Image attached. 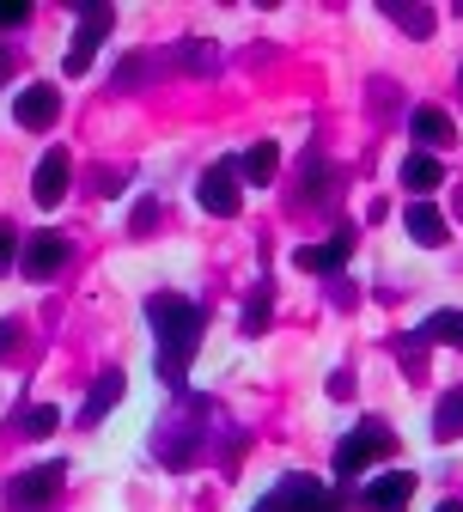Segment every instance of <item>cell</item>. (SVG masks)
<instances>
[{"instance_id":"obj_1","label":"cell","mask_w":463,"mask_h":512,"mask_svg":"<svg viewBox=\"0 0 463 512\" xmlns=\"http://www.w3.org/2000/svg\"><path fill=\"white\" fill-rule=\"evenodd\" d=\"M147 317H153V336H159V378L171 384V391H183L189 360H195V348H202V311H195L189 299H177V293H153Z\"/></svg>"},{"instance_id":"obj_2","label":"cell","mask_w":463,"mask_h":512,"mask_svg":"<svg viewBox=\"0 0 463 512\" xmlns=\"http://www.w3.org/2000/svg\"><path fill=\"white\" fill-rule=\"evenodd\" d=\"M250 512H342V494H329L317 476H281L275 482V494H262Z\"/></svg>"},{"instance_id":"obj_3","label":"cell","mask_w":463,"mask_h":512,"mask_svg":"<svg viewBox=\"0 0 463 512\" xmlns=\"http://www.w3.org/2000/svg\"><path fill=\"white\" fill-rule=\"evenodd\" d=\"M390 445H396V439H390V427H384V421H360V427L336 445V476H342V482H354L372 458H384V452H390Z\"/></svg>"},{"instance_id":"obj_4","label":"cell","mask_w":463,"mask_h":512,"mask_svg":"<svg viewBox=\"0 0 463 512\" xmlns=\"http://www.w3.org/2000/svg\"><path fill=\"white\" fill-rule=\"evenodd\" d=\"M61 482H68V464H31L7 482V506L13 512H43L61 494Z\"/></svg>"},{"instance_id":"obj_5","label":"cell","mask_w":463,"mask_h":512,"mask_svg":"<svg viewBox=\"0 0 463 512\" xmlns=\"http://www.w3.org/2000/svg\"><path fill=\"white\" fill-rule=\"evenodd\" d=\"M110 25H116V13H110V0H92V7H80V25H74V43H68V74L80 80L86 68H92V55L104 49V37H110Z\"/></svg>"},{"instance_id":"obj_6","label":"cell","mask_w":463,"mask_h":512,"mask_svg":"<svg viewBox=\"0 0 463 512\" xmlns=\"http://www.w3.org/2000/svg\"><path fill=\"white\" fill-rule=\"evenodd\" d=\"M195 202H202L208 214H220V220H232V214L244 208V183H238V165H232V159L208 165V171H202V183H195Z\"/></svg>"},{"instance_id":"obj_7","label":"cell","mask_w":463,"mask_h":512,"mask_svg":"<svg viewBox=\"0 0 463 512\" xmlns=\"http://www.w3.org/2000/svg\"><path fill=\"white\" fill-rule=\"evenodd\" d=\"M68 183H74V159H68V147H49V153L37 159V177H31V202H37V208H61Z\"/></svg>"},{"instance_id":"obj_8","label":"cell","mask_w":463,"mask_h":512,"mask_svg":"<svg viewBox=\"0 0 463 512\" xmlns=\"http://www.w3.org/2000/svg\"><path fill=\"white\" fill-rule=\"evenodd\" d=\"M61 263H68V238H61V232H37V238L19 244V269H25L31 281H49Z\"/></svg>"},{"instance_id":"obj_9","label":"cell","mask_w":463,"mask_h":512,"mask_svg":"<svg viewBox=\"0 0 463 512\" xmlns=\"http://www.w3.org/2000/svg\"><path fill=\"white\" fill-rule=\"evenodd\" d=\"M13 116H19V128H55V116H61V92L49 86V80H37V86H25L19 98H13Z\"/></svg>"},{"instance_id":"obj_10","label":"cell","mask_w":463,"mask_h":512,"mask_svg":"<svg viewBox=\"0 0 463 512\" xmlns=\"http://www.w3.org/2000/svg\"><path fill=\"white\" fill-rule=\"evenodd\" d=\"M348 250H354V232L342 226L329 244H299V250H293V269H305V275H336V269L348 263Z\"/></svg>"},{"instance_id":"obj_11","label":"cell","mask_w":463,"mask_h":512,"mask_svg":"<svg viewBox=\"0 0 463 512\" xmlns=\"http://www.w3.org/2000/svg\"><path fill=\"white\" fill-rule=\"evenodd\" d=\"M415 500V470H384L378 482H366V506L372 512H403Z\"/></svg>"},{"instance_id":"obj_12","label":"cell","mask_w":463,"mask_h":512,"mask_svg":"<svg viewBox=\"0 0 463 512\" xmlns=\"http://www.w3.org/2000/svg\"><path fill=\"white\" fill-rule=\"evenodd\" d=\"M238 165V183H275V171H281V147L275 141H256V147H244V159H232Z\"/></svg>"},{"instance_id":"obj_13","label":"cell","mask_w":463,"mask_h":512,"mask_svg":"<svg viewBox=\"0 0 463 512\" xmlns=\"http://www.w3.org/2000/svg\"><path fill=\"white\" fill-rule=\"evenodd\" d=\"M122 391H128V378L122 372H104L98 384H92V397H86V409H80V427H98L116 403H122Z\"/></svg>"},{"instance_id":"obj_14","label":"cell","mask_w":463,"mask_h":512,"mask_svg":"<svg viewBox=\"0 0 463 512\" xmlns=\"http://www.w3.org/2000/svg\"><path fill=\"white\" fill-rule=\"evenodd\" d=\"M403 226H409V238H415V244H427V250H439V244L451 238V226H445V214H439L433 202H415V208L403 214Z\"/></svg>"},{"instance_id":"obj_15","label":"cell","mask_w":463,"mask_h":512,"mask_svg":"<svg viewBox=\"0 0 463 512\" xmlns=\"http://www.w3.org/2000/svg\"><path fill=\"white\" fill-rule=\"evenodd\" d=\"M409 128H415L421 147H451V141H457V122H451L445 110H433V104H421V110L409 116Z\"/></svg>"},{"instance_id":"obj_16","label":"cell","mask_w":463,"mask_h":512,"mask_svg":"<svg viewBox=\"0 0 463 512\" xmlns=\"http://www.w3.org/2000/svg\"><path fill=\"white\" fill-rule=\"evenodd\" d=\"M403 183L415 189V196H433V189L445 183V165H439L433 153H409V159H403Z\"/></svg>"},{"instance_id":"obj_17","label":"cell","mask_w":463,"mask_h":512,"mask_svg":"<svg viewBox=\"0 0 463 512\" xmlns=\"http://www.w3.org/2000/svg\"><path fill=\"white\" fill-rule=\"evenodd\" d=\"M177 68L202 80V74H214V68H220V49H214L208 37H183V43H177Z\"/></svg>"},{"instance_id":"obj_18","label":"cell","mask_w":463,"mask_h":512,"mask_svg":"<svg viewBox=\"0 0 463 512\" xmlns=\"http://www.w3.org/2000/svg\"><path fill=\"white\" fill-rule=\"evenodd\" d=\"M433 439H463V384H457V391L451 397H439V409H433Z\"/></svg>"},{"instance_id":"obj_19","label":"cell","mask_w":463,"mask_h":512,"mask_svg":"<svg viewBox=\"0 0 463 512\" xmlns=\"http://www.w3.org/2000/svg\"><path fill=\"white\" fill-rule=\"evenodd\" d=\"M421 342H439V348H463V311H433L421 324Z\"/></svg>"},{"instance_id":"obj_20","label":"cell","mask_w":463,"mask_h":512,"mask_svg":"<svg viewBox=\"0 0 463 512\" xmlns=\"http://www.w3.org/2000/svg\"><path fill=\"white\" fill-rule=\"evenodd\" d=\"M384 19H396L409 37H433V25H439L427 7H403V0H384Z\"/></svg>"},{"instance_id":"obj_21","label":"cell","mask_w":463,"mask_h":512,"mask_svg":"<svg viewBox=\"0 0 463 512\" xmlns=\"http://www.w3.org/2000/svg\"><path fill=\"white\" fill-rule=\"evenodd\" d=\"M55 427H61V409H49V403H43V409H31V415H25V433H31V439H49V433H55Z\"/></svg>"},{"instance_id":"obj_22","label":"cell","mask_w":463,"mask_h":512,"mask_svg":"<svg viewBox=\"0 0 463 512\" xmlns=\"http://www.w3.org/2000/svg\"><path fill=\"white\" fill-rule=\"evenodd\" d=\"M13 256H19V232H13L7 220H0V275L13 269Z\"/></svg>"},{"instance_id":"obj_23","label":"cell","mask_w":463,"mask_h":512,"mask_svg":"<svg viewBox=\"0 0 463 512\" xmlns=\"http://www.w3.org/2000/svg\"><path fill=\"white\" fill-rule=\"evenodd\" d=\"M262 324H269V293H256V299H250V311H244V330H250V336H256Z\"/></svg>"},{"instance_id":"obj_24","label":"cell","mask_w":463,"mask_h":512,"mask_svg":"<svg viewBox=\"0 0 463 512\" xmlns=\"http://www.w3.org/2000/svg\"><path fill=\"white\" fill-rule=\"evenodd\" d=\"M25 19H31L25 0H0V31H13V25H25Z\"/></svg>"},{"instance_id":"obj_25","label":"cell","mask_w":463,"mask_h":512,"mask_svg":"<svg viewBox=\"0 0 463 512\" xmlns=\"http://www.w3.org/2000/svg\"><path fill=\"white\" fill-rule=\"evenodd\" d=\"M153 220H159V202H141L135 208V232H153Z\"/></svg>"},{"instance_id":"obj_26","label":"cell","mask_w":463,"mask_h":512,"mask_svg":"<svg viewBox=\"0 0 463 512\" xmlns=\"http://www.w3.org/2000/svg\"><path fill=\"white\" fill-rule=\"evenodd\" d=\"M13 342H19V324H13V317H7V324H0V354H7Z\"/></svg>"},{"instance_id":"obj_27","label":"cell","mask_w":463,"mask_h":512,"mask_svg":"<svg viewBox=\"0 0 463 512\" xmlns=\"http://www.w3.org/2000/svg\"><path fill=\"white\" fill-rule=\"evenodd\" d=\"M13 74V49H0V80H7Z\"/></svg>"},{"instance_id":"obj_28","label":"cell","mask_w":463,"mask_h":512,"mask_svg":"<svg viewBox=\"0 0 463 512\" xmlns=\"http://www.w3.org/2000/svg\"><path fill=\"white\" fill-rule=\"evenodd\" d=\"M439 512H463V506H451V500H445V506H439Z\"/></svg>"}]
</instances>
